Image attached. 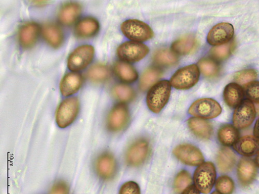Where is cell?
<instances>
[{
    "instance_id": "obj_1",
    "label": "cell",
    "mask_w": 259,
    "mask_h": 194,
    "mask_svg": "<svg viewBox=\"0 0 259 194\" xmlns=\"http://www.w3.org/2000/svg\"><path fill=\"white\" fill-rule=\"evenodd\" d=\"M171 84L167 80L156 83L147 93L146 103L152 112L159 113L167 103L170 97Z\"/></svg>"
},
{
    "instance_id": "obj_2",
    "label": "cell",
    "mask_w": 259,
    "mask_h": 194,
    "mask_svg": "<svg viewBox=\"0 0 259 194\" xmlns=\"http://www.w3.org/2000/svg\"><path fill=\"white\" fill-rule=\"evenodd\" d=\"M217 179V170L210 162H204L196 169L193 175L194 185L201 193H209Z\"/></svg>"
},
{
    "instance_id": "obj_3",
    "label": "cell",
    "mask_w": 259,
    "mask_h": 194,
    "mask_svg": "<svg viewBox=\"0 0 259 194\" xmlns=\"http://www.w3.org/2000/svg\"><path fill=\"white\" fill-rule=\"evenodd\" d=\"M200 70L196 64L190 65L179 70L171 77L172 87L178 90H187L195 85L200 78Z\"/></svg>"
},
{
    "instance_id": "obj_4",
    "label": "cell",
    "mask_w": 259,
    "mask_h": 194,
    "mask_svg": "<svg viewBox=\"0 0 259 194\" xmlns=\"http://www.w3.org/2000/svg\"><path fill=\"white\" fill-rule=\"evenodd\" d=\"M80 109L78 99L70 98L63 101L59 105L56 115L58 126L64 128L69 126L76 120Z\"/></svg>"
},
{
    "instance_id": "obj_5",
    "label": "cell",
    "mask_w": 259,
    "mask_h": 194,
    "mask_svg": "<svg viewBox=\"0 0 259 194\" xmlns=\"http://www.w3.org/2000/svg\"><path fill=\"white\" fill-rule=\"evenodd\" d=\"M123 34L129 39L140 42L149 40L154 36V32L147 24L136 19H129L121 25Z\"/></svg>"
},
{
    "instance_id": "obj_6",
    "label": "cell",
    "mask_w": 259,
    "mask_h": 194,
    "mask_svg": "<svg viewBox=\"0 0 259 194\" xmlns=\"http://www.w3.org/2000/svg\"><path fill=\"white\" fill-rule=\"evenodd\" d=\"M191 115L204 119H211L219 116L222 109L220 104L211 99H201L192 103L188 111Z\"/></svg>"
},
{
    "instance_id": "obj_7",
    "label": "cell",
    "mask_w": 259,
    "mask_h": 194,
    "mask_svg": "<svg viewBox=\"0 0 259 194\" xmlns=\"http://www.w3.org/2000/svg\"><path fill=\"white\" fill-rule=\"evenodd\" d=\"M150 153V146L145 138H139L134 141L126 150L125 160L126 164L138 167L144 164Z\"/></svg>"
},
{
    "instance_id": "obj_8",
    "label": "cell",
    "mask_w": 259,
    "mask_h": 194,
    "mask_svg": "<svg viewBox=\"0 0 259 194\" xmlns=\"http://www.w3.org/2000/svg\"><path fill=\"white\" fill-rule=\"evenodd\" d=\"M131 120L128 107L124 104L120 103L115 105L107 116L106 126L113 133L123 130L128 124Z\"/></svg>"
},
{
    "instance_id": "obj_9",
    "label": "cell",
    "mask_w": 259,
    "mask_h": 194,
    "mask_svg": "<svg viewBox=\"0 0 259 194\" xmlns=\"http://www.w3.org/2000/svg\"><path fill=\"white\" fill-rule=\"evenodd\" d=\"M94 54V48L91 45H84L77 47L69 57L68 68L73 72L83 70L91 64Z\"/></svg>"
},
{
    "instance_id": "obj_10",
    "label": "cell",
    "mask_w": 259,
    "mask_h": 194,
    "mask_svg": "<svg viewBox=\"0 0 259 194\" xmlns=\"http://www.w3.org/2000/svg\"><path fill=\"white\" fill-rule=\"evenodd\" d=\"M149 52V48L142 43L131 41L123 43L117 49V53L122 60L134 63L144 58Z\"/></svg>"
},
{
    "instance_id": "obj_11",
    "label": "cell",
    "mask_w": 259,
    "mask_h": 194,
    "mask_svg": "<svg viewBox=\"0 0 259 194\" xmlns=\"http://www.w3.org/2000/svg\"><path fill=\"white\" fill-rule=\"evenodd\" d=\"M172 154L183 164L190 166H199L204 162L200 150L191 144L184 143L175 148Z\"/></svg>"
},
{
    "instance_id": "obj_12",
    "label": "cell",
    "mask_w": 259,
    "mask_h": 194,
    "mask_svg": "<svg viewBox=\"0 0 259 194\" xmlns=\"http://www.w3.org/2000/svg\"><path fill=\"white\" fill-rule=\"evenodd\" d=\"M256 116L254 104L249 100L243 101L236 108L233 116L234 126L237 129H245L250 126Z\"/></svg>"
},
{
    "instance_id": "obj_13",
    "label": "cell",
    "mask_w": 259,
    "mask_h": 194,
    "mask_svg": "<svg viewBox=\"0 0 259 194\" xmlns=\"http://www.w3.org/2000/svg\"><path fill=\"white\" fill-rule=\"evenodd\" d=\"M95 170L98 176L102 179H112L117 174L118 170L117 161L110 153H102L96 161Z\"/></svg>"
},
{
    "instance_id": "obj_14",
    "label": "cell",
    "mask_w": 259,
    "mask_h": 194,
    "mask_svg": "<svg viewBox=\"0 0 259 194\" xmlns=\"http://www.w3.org/2000/svg\"><path fill=\"white\" fill-rule=\"evenodd\" d=\"M234 33L233 26L223 23L214 26L209 32L207 41L212 46H221L227 44L232 39Z\"/></svg>"
},
{
    "instance_id": "obj_15",
    "label": "cell",
    "mask_w": 259,
    "mask_h": 194,
    "mask_svg": "<svg viewBox=\"0 0 259 194\" xmlns=\"http://www.w3.org/2000/svg\"><path fill=\"white\" fill-rule=\"evenodd\" d=\"M257 166L251 159L242 158L237 166V177L243 186H247L255 180L257 175Z\"/></svg>"
},
{
    "instance_id": "obj_16",
    "label": "cell",
    "mask_w": 259,
    "mask_h": 194,
    "mask_svg": "<svg viewBox=\"0 0 259 194\" xmlns=\"http://www.w3.org/2000/svg\"><path fill=\"white\" fill-rule=\"evenodd\" d=\"M40 28L35 23H29L21 26L18 33L20 45L24 48H30L38 38Z\"/></svg>"
},
{
    "instance_id": "obj_17",
    "label": "cell",
    "mask_w": 259,
    "mask_h": 194,
    "mask_svg": "<svg viewBox=\"0 0 259 194\" xmlns=\"http://www.w3.org/2000/svg\"><path fill=\"white\" fill-rule=\"evenodd\" d=\"M233 148L245 157L254 156L259 153V138L252 135L242 137L235 142Z\"/></svg>"
},
{
    "instance_id": "obj_18",
    "label": "cell",
    "mask_w": 259,
    "mask_h": 194,
    "mask_svg": "<svg viewBox=\"0 0 259 194\" xmlns=\"http://www.w3.org/2000/svg\"><path fill=\"white\" fill-rule=\"evenodd\" d=\"M82 82V77L79 74L71 73L67 74L63 78L60 84L61 94L64 96L75 94L81 87Z\"/></svg>"
},
{
    "instance_id": "obj_19",
    "label": "cell",
    "mask_w": 259,
    "mask_h": 194,
    "mask_svg": "<svg viewBox=\"0 0 259 194\" xmlns=\"http://www.w3.org/2000/svg\"><path fill=\"white\" fill-rule=\"evenodd\" d=\"M188 125L192 133L201 139H209L213 133L211 124L207 121L199 118H191Z\"/></svg>"
},
{
    "instance_id": "obj_20",
    "label": "cell",
    "mask_w": 259,
    "mask_h": 194,
    "mask_svg": "<svg viewBox=\"0 0 259 194\" xmlns=\"http://www.w3.org/2000/svg\"><path fill=\"white\" fill-rule=\"evenodd\" d=\"M198 45L197 38L188 34L176 40L171 45V51L181 55H187L195 51Z\"/></svg>"
},
{
    "instance_id": "obj_21",
    "label": "cell",
    "mask_w": 259,
    "mask_h": 194,
    "mask_svg": "<svg viewBox=\"0 0 259 194\" xmlns=\"http://www.w3.org/2000/svg\"><path fill=\"white\" fill-rule=\"evenodd\" d=\"M99 28L97 19L86 17L78 21L75 28V33L77 36L81 38H89L96 35Z\"/></svg>"
},
{
    "instance_id": "obj_22",
    "label": "cell",
    "mask_w": 259,
    "mask_h": 194,
    "mask_svg": "<svg viewBox=\"0 0 259 194\" xmlns=\"http://www.w3.org/2000/svg\"><path fill=\"white\" fill-rule=\"evenodd\" d=\"M244 96L243 89L238 83L234 82L229 83L224 90L225 102L232 109L237 107L243 102Z\"/></svg>"
},
{
    "instance_id": "obj_23",
    "label": "cell",
    "mask_w": 259,
    "mask_h": 194,
    "mask_svg": "<svg viewBox=\"0 0 259 194\" xmlns=\"http://www.w3.org/2000/svg\"><path fill=\"white\" fill-rule=\"evenodd\" d=\"M43 37L48 44L55 48L60 47L64 40V35L60 28L53 24H48L42 28Z\"/></svg>"
},
{
    "instance_id": "obj_24",
    "label": "cell",
    "mask_w": 259,
    "mask_h": 194,
    "mask_svg": "<svg viewBox=\"0 0 259 194\" xmlns=\"http://www.w3.org/2000/svg\"><path fill=\"white\" fill-rule=\"evenodd\" d=\"M81 11V7L78 4L69 3L64 5L59 13V21L64 25H71L78 19Z\"/></svg>"
},
{
    "instance_id": "obj_25",
    "label": "cell",
    "mask_w": 259,
    "mask_h": 194,
    "mask_svg": "<svg viewBox=\"0 0 259 194\" xmlns=\"http://www.w3.org/2000/svg\"><path fill=\"white\" fill-rule=\"evenodd\" d=\"M236 163V157L232 150L225 147L220 151L217 157V163L220 172L222 173L230 172Z\"/></svg>"
},
{
    "instance_id": "obj_26",
    "label": "cell",
    "mask_w": 259,
    "mask_h": 194,
    "mask_svg": "<svg viewBox=\"0 0 259 194\" xmlns=\"http://www.w3.org/2000/svg\"><path fill=\"white\" fill-rule=\"evenodd\" d=\"M218 139L222 144L226 147L234 145L238 140L240 133L234 125L227 124L222 125L218 132Z\"/></svg>"
},
{
    "instance_id": "obj_27",
    "label": "cell",
    "mask_w": 259,
    "mask_h": 194,
    "mask_svg": "<svg viewBox=\"0 0 259 194\" xmlns=\"http://www.w3.org/2000/svg\"><path fill=\"white\" fill-rule=\"evenodd\" d=\"M114 71L117 76L123 82L133 83L138 78L136 70L125 62H117L115 64Z\"/></svg>"
},
{
    "instance_id": "obj_28",
    "label": "cell",
    "mask_w": 259,
    "mask_h": 194,
    "mask_svg": "<svg viewBox=\"0 0 259 194\" xmlns=\"http://www.w3.org/2000/svg\"><path fill=\"white\" fill-rule=\"evenodd\" d=\"M161 72L155 68H151L146 70L142 75L140 80V87L143 91H146L161 78Z\"/></svg>"
},
{
    "instance_id": "obj_29",
    "label": "cell",
    "mask_w": 259,
    "mask_h": 194,
    "mask_svg": "<svg viewBox=\"0 0 259 194\" xmlns=\"http://www.w3.org/2000/svg\"><path fill=\"white\" fill-rule=\"evenodd\" d=\"M154 60L159 66L169 67L176 64L178 62L179 58L177 55L172 51L161 49L155 53Z\"/></svg>"
},
{
    "instance_id": "obj_30",
    "label": "cell",
    "mask_w": 259,
    "mask_h": 194,
    "mask_svg": "<svg viewBox=\"0 0 259 194\" xmlns=\"http://www.w3.org/2000/svg\"><path fill=\"white\" fill-rule=\"evenodd\" d=\"M111 72L109 67L105 65L97 64L94 65L88 71L89 78L95 82H103L109 79Z\"/></svg>"
},
{
    "instance_id": "obj_31",
    "label": "cell",
    "mask_w": 259,
    "mask_h": 194,
    "mask_svg": "<svg viewBox=\"0 0 259 194\" xmlns=\"http://www.w3.org/2000/svg\"><path fill=\"white\" fill-rule=\"evenodd\" d=\"M112 93L114 98L121 102H131L135 97L134 89L125 84H121L115 86Z\"/></svg>"
},
{
    "instance_id": "obj_32",
    "label": "cell",
    "mask_w": 259,
    "mask_h": 194,
    "mask_svg": "<svg viewBox=\"0 0 259 194\" xmlns=\"http://www.w3.org/2000/svg\"><path fill=\"white\" fill-rule=\"evenodd\" d=\"M199 67L202 74L207 77H213L217 76L220 72L218 64L212 60L204 58L198 63Z\"/></svg>"
},
{
    "instance_id": "obj_33",
    "label": "cell",
    "mask_w": 259,
    "mask_h": 194,
    "mask_svg": "<svg viewBox=\"0 0 259 194\" xmlns=\"http://www.w3.org/2000/svg\"><path fill=\"white\" fill-rule=\"evenodd\" d=\"M191 183L192 177L188 171L183 170L179 172L175 178V190L178 193L182 192Z\"/></svg>"
},
{
    "instance_id": "obj_34",
    "label": "cell",
    "mask_w": 259,
    "mask_h": 194,
    "mask_svg": "<svg viewBox=\"0 0 259 194\" xmlns=\"http://www.w3.org/2000/svg\"><path fill=\"white\" fill-rule=\"evenodd\" d=\"M234 42L215 46L210 51L211 57L215 60L223 61L229 57L234 48Z\"/></svg>"
},
{
    "instance_id": "obj_35",
    "label": "cell",
    "mask_w": 259,
    "mask_h": 194,
    "mask_svg": "<svg viewBox=\"0 0 259 194\" xmlns=\"http://www.w3.org/2000/svg\"><path fill=\"white\" fill-rule=\"evenodd\" d=\"M215 188L222 194H232L235 189V184L230 177L224 175L215 181Z\"/></svg>"
},
{
    "instance_id": "obj_36",
    "label": "cell",
    "mask_w": 259,
    "mask_h": 194,
    "mask_svg": "<svg viewBox=\"0 0 259 194\" xmlns=\"http://www.w3.org/2000/svg\"><path fill=\"white\" fill-rule=\"evenodd\" d=\"M257 77L256 71L253 69L245 70L236 73L234 80L239 84L245 85L254 80Z\"/></svg>"
},
{
    "instance_id": "obj_37",
    "label": "cell",
    "mask_w": 259,
    "mask_h": 194,
    "mask_svg": "<svg viewBox=\"0 0 259 194\" xmlns=\"http://www.w3.org/2000/svg\"><path fill=\"white\" fill-rule=\"evenodd\" d=\"M245 94L248 100L259 104V81L249 83L247 86Z\"/></svg>"
},
{
    "instance_id": "obj_38",
    "label": "cell",
    "mask_w": 259,
    "mask_h": 194,
    "mask_svg": "<svg viewBox=\"0 0 259 194\" xmlns=\"http://www.w3.org/2000/svg\"><path fill=\"white\" fill-rule=\"evenodd\" d=\"M119 194H141V189L137 182L128 181L121 186Z\"/></svg>"
},
{
    "instance_id": "obj_39",
    "label": "cell",
    "mask_w": 259,
    "mask_h": 194,
    "mask_svg": "<svg viewBox=\"0 0 259 194\" xmlns=\"http://www.w3.org/2000/svg\"><path fill=\"white\" fill-rule=\"evenodd\" d=\"M49 194H69V186L64 181H59L53 185Z\"/></svg>"
},
{
    "instance_id": "obj_40",
    "label": "cell",
    "mask_w": 259,
    "mask_h": 194,
    "mask_svg": "<svg viewBox=\"0 0 259 194\" xmlns=\"http://www.w3.org/2000/svg\"><path fill=\"white\" fill-rule=\"evenodd\" d=\"M181 194H201L195 185H191L187 187Z\"/></svg>"
},
{
    "instance_id": "obj_41",
    "label": "cell",
    "mask_w": 259,
    "mask_h": 194,
    "mask_svg": "<svg viewBox=\"0 0 259 194\" xmlns=\"http://www.w3.org/2000/svg\"><path fill=\"white\" fill-rule=\"evenodd\" d=\"M254 136L259 138V118L257 120L253 129Z\"/></svg>"
},
{
    "instance_id": "obj_42",
    "label": "cell",
    "mask_w": 259,
    "mask_h": 194,
    "mask_svg": "<svg viewBox=\"0 0 259 194\" xmlns=\"http://www.w3.org/2000/svg\"><path fill=\"white\" fill-rule=\"evenodd\" d=\"M255 163L256 165V166L259 168V153L257 154L255 160Z\"/></svg>"
},
{
    "instance_id": "obj_43",
    "label": "cell",
    "mask_w": 259,
    "mask_h": 194,
    "mask_svg": "<svg viewBox=\"0 0 259 194\" xmlns=\"http://www.w3.org/2000/svg\"><path fill=\"white\" fill-rule=\"evenodd\" d=\"M211 194H222V193H220V192H219L218 191H214L212 192Z\"/></svg>"
}]
</instances>
